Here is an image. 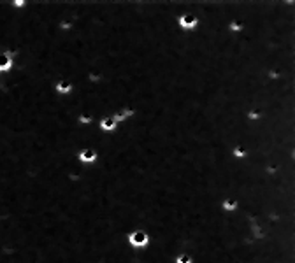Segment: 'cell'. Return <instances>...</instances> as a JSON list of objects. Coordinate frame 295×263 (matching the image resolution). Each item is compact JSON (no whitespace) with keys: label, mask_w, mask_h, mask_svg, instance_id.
<instances>
[{"label":"cell","mask_w":295,"mask_h":263,"mask_svg":"<svg viewBox=\"0 0 295 263\" xmlns=\"http://www.w3.org/2000/svg\"><path fill=\"white\" fill-rule=\"evenodd\" d=\"M127 244L128 247H132V249L142 251L151 244V237L144 228H136V230H132V232L127 235Z\"/></svg>","instance_id":"1"},{"label":"cell","mask_w":295,"mask_h":263,"mask_svg":"<svg viewBox=\"0 0 295 263\" xmlns=\"http://www.w3.org/2000/svg\"><path fill=\"white\" fill-rule=\"evenodd\" d=\"M198 5V2H197ZM197 5L194 11H186V13L179 14L176 19V26L181 32H194L198 28V16H197Z\"/></svg>","instance_id":"2"},{"label":"cell","mask_w":295,"mask_h":263,"mask_svg":"<svg viewBox=\"0 0 295 263\" xmlns=\"http://www.w3.org/2000/svg\"><path fill=\"white\" fill-rule=\"evenodd\" d=\"M9 5L13 11L20 13V11H23V9L28 5V0H9Z\"/></svg>","instance_id":"12"},{"label":"cell","mask_w":295,"mask_h":263,"mask_svg":"<svg viewBox=\"0 0 295 263\" xmlns=\"http://www.w3.org/2000/svg\"><path fill=\"white\" fill-rule=\"evenodd\" d=\"M250 149L244 148V146H241V144L234 146V148L230 149V158H232V160H237V162L239 160H244V158L248 156V153H250Z\"/></svg>","instance_id":"9"},{"label":"cell","mask_w":295,"mask_h":263,"mask_svg":"<svg viewBox=\"0 0 295 263\" xmlns=\"http://www.w3.org/2000/svg\"><path fill=\"white\" fill-rule=\"evenodd\" d=\"M174 263H195V258L190 253L181 251V253H177L176 256H174Z\"/></svg>","instance_id":"11"},{"label":"cell","mask_w":295,"mask_h":263,"mask_svg":"<svg viewBox=\"0 0 295 263\" xmlns=\"http://www.w3.org/2000/svg\"><path fill=\"white\" fill-rule=\"evenodd\" d=\"M14 60H16V51L11 48H5L0 51V75L9 74L14 69Z\"/></svg>","instance_id":"4"},{"label":"cell","mask_w":295,"mask_h":263,"mask_svg":"<svg viewBox=\"0 0 295 263\" xmlns=\"http://www.w3.org/2000/svg\"><path fill=\"white\" fill-rule=\"evenodd\" d=\"M53 92H55V95H58V96H69V95L74 93V84H72L71 79L63 77V79H60V81L55 83Z\"/></svg>","instance_id":"6"},{"label":"cell","mask_w":295,"mask_h":263,"mask_svg":"<svg viewBox=\"0 0 295 263\" xmlns=\"http://www.w3.org/2000/svg\"><path fill=\"white\" fill-rule=\"evenodd\" d=\"M76 162L79 163L81 167H92L98 162V153L93 148H81L76 153Z\"/></svg>","instance_id":"3"},{"label":"cell","mask_w":295,"mask_h":263,"mask_svg":"<svg viewBox=\"0 0 295 263\" xmlns=\"http://www.w3.org/2000/svg\"><path fill=\"white\" fill-rule=\"evenodd\" d=\"M134 114H136L134 107H121V109L115 111L111 116H113V119H115L118 125H123V123H127L130 118H134Z\"/></svg>","instance_id":"7"},{"label":"cell","mask_w":295,"mask_h":263,"mask_svg":"<svg viewBox=\"0 0 295 263\" xmlns=\"http://www.w3.org/2000/svg\"><path fill=\"white\" fill-rule=\"evenodd\" d=\"M98 116H93V114L90 113H81L78 114V118H76V121H78V125L79 127H90V125H93L95 123V119H97Z\"/></svg>","instance_id":"10"},{"label":"cell","mask_w":295,"mask_h":263,"mask_svg":"<svg viewBox=\"0 0 295 263\" xmlns=\"http://www.w3.org/2000/svg\"><path fill=\"white\" fill-rule=\"evenodd\" d=\"M239 207H241V202L237 198L234 197H229V198H223L220 202V210L225 212V214H232V212H237Z\"/></svg>","instance_id":"8"},{"label":"cell","mask_w":295,"mask_h":263,"mask_svg":"<svg viewBox=\"0 0 295 263\" xmlns=\"http://www.w3.org/2000/svg\"><path fill=\"white\" fill-rule=\"evenodd\" d=\"M97 127H98V130H100V133H104V135H111V133H115V132L118 130L119 125L113 119L111 114H106V116L97 118Z\"/></svg>","instance_id":"5"}]
</instances>
